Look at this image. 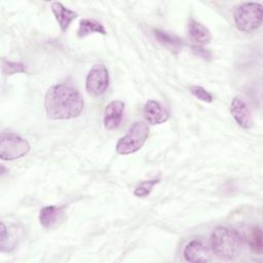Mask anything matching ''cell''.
Wrapping results in <instances>:
<instances>
[{"label":"cell","instance_id":"obj_1","mask_svg":"<svg viewBox=\"0 0 263 263\" xmlns=\"http://www.w3.org/2000/svg\"><path fill=\"white\" fill-rule=\"evenodd\" d=\"M44 107L49 119H73L81 114L84 100L76 88L66 84H55L46 91Z\"/></svg>","mask_w":263,"mask_h":263},{"label":"cell","instance_id":"obj_2","mask_svg":"<svg viewBox=\"0 0 263 263\" xmlns=\"http://www.w3.org/2000/svg\"><path fill=\"white\" fill-rule=\"evenodd\" d=\"M210 246L213 254L217 258L231 261L240 255L242 251V238L235 229L218 226L211 233Z\"/></svg>","mask_w":263,"mask_h":263},{"label":"cell","instance_id":"obj_3","mask_svg":"<svg viewBox=\"0 0 263 263\" xmlns=\"http://www.w3.org/2000/svg\"><path fill=\"white\" fill-rule=\"evenodd\" d=\"M263 6L258 2H245L233 10V21L236 28L242 32L251 33L262 25Z\"/></svg>","mask_w":263,"mask_h":263},{"label":"cell","instance_id":"obj_4","mask_svg":"<svg viewBox=\"0 0 263 263\" xmlns=\"http://www.w3.org/2000/svg\"><path fill=\"white\" fill-rule=\"evenodd\" d=\"M149 137V126L144 121L134 122L126 134L116 144V152L120 155H128L139 151Z\"/></svg>","mask_w":263,"mask_h":263},{"label":"cell","instance_id":"obj_5","mask_svg":"<svg viewBox=\"0 0 263 263\" xmlns=\"http://www.w3.org/2000/svg\"><path fill=\"white\" fill-rule=\"evenodd\" d=\"M29 142L14 133L3 132L0 136V158L15 160L24 157L30 151Z\"/></svg>","mask_w":263,"mask_h":263},{"label":"cell","instance_id":"obj_6","mask_svg":"<svg viewBox=\"0 0 263 263\" xmlns=\"http://www.w3.org/2000/svg\"><path fill=\"white\" fill-rule=\"evenodd\" d=\"M110 77L107 67L103 64H96L88 71L85 79V88L93 97L103 96L109 87Z\"/></svg>","mask_w":263,"mask_h":263},{"label":"cell","instance_id":"obj_7","mask_svg":"<svg viewBox=\"0 0 263 263\" xmlns=\"http://www.w3.org/2000/svg\"><path fill=\"white\" fill-rule=\"evenodd\" d=\"M124 102L120 100L111 101L105 108L104 116H103V124L104 127L108 130L116 129L123 118L124 113Z\"/></svg>","mask_w":263,"mask_h":263},{"label":"cell","instance_id":"obj_8","mask_svg":"<svg viewBox=\"0 0 263 263\" xmlns=\"http://www.w3.org/2000/svg\"><path fill=\"white\" fill-rule=\"evenodd\" d=\"M230 112L235 122L242 128L249 129L253 126L251 111L246 102L238 97H234L230 104Z\"/></svg>","mask_w":263,"mask_h":263},{"label":"cell","instance_id":"obj_9","mask_svg":"<svg viewBox=\"0 0 263 263\" xmlns=\"http://www.w3.org/2000/svg\"><path fill=\"white\" fill-rule=\"evenodd\" d=\"M143 115L145 120L150 124H161L170 117L167 110L155 100H148L145 103L143 107Z\"/></svg>","mask_w":263,"mask_h":263},{"label":"cell","instance_id":"obj_10","mask_svg":"<svg viewBox=\"0 0 263 263\" xmlns=\"http://www.w3.org/2000/svg\"><path fill=\"white\" fill-rule=\"evenodd\" d=\"M183 257L185 261L191 263L208 262L210 260L208 249L202 243V241L198 239H193L185 246L183 250Z\"/></svg>","mask_w":263,"mask_h":263},{"label":"cell","instance_id":"obj_11","mask_svg":"<svg viewBox=\"0 0 263 263\" xmlns=\"http://www.w3.org/2000/svg\"><path fill=\"white\" fill-rule=\"evenodd\" d=\"M153 36L159 44H161L163 47H165L172 53H178L183 48V45H184L183 40L180 37H178L177 35L172 34L167 31L154 29Z\"/></svg>","mask_w":263,"mask_h":263},{"label":"cell","instance_id":"obj_12","mask_svg":"<svg viewBox=\"0 0 263 263\" xmlns=\"http://www.w3.org/2000/svg\"><path fill=\"white\" fill-rule=\"evenodd\" d=\"M51 11L62 32H66L71 23L76 18L77 13L74 10L67 8L61 2L51 3Z\"/></svg>","mask_w":263,"mask_h":263},{"label":"cell","instance_id":"obj_13","mask_svg":"<svg viewBox=\"0 0 263 263\" xmlns=\"http://www.w3.org/2000/svg\"><path fill=\"white\" fill-rule=\"evenodd\" d=\"M188 34L190 38L198 45L206 44L212 39L211 31L201 23L191 18L188 23Z\"/></svg>","mask_w":263,"mask_h":263},{"label":"cell","instance_id":"obj_14","mask_svg":"<svg viewBox=\"0 0 263 263\" xmlns=\"http://www.w3.org/2000/svg\"><path fill=\"white\" fill-rule=\"evenodd\" d=\"M63 208L57 205H46L40 210L39 222L44 228H51L58 223L62 214Z\"/></svg>","mask_w":263,"mask_h":263},{"label":"cell","instance_id":"obj_15","mask_svg":"<svg viewBox=\"0 0 263 263\" xmlns=\"http://www.w3.org/2000/svg\"><path fill=\"white\" fill-rule=\"evenodd\" d=\"M93 33L106 35L107 31H106L104 25L97 20H93V18L80 20L78 30H77V36L79 38H83V37H86Z\"/></svg>","mask_w":263,"mask_h":263},{"label":"cell","instance_id":"obj_16","mask_svg":"<svg viewBox=\"0 0 263 263\" xmlns=\"http://www.w3.org/2000/svg\"><path fill=\"white\" fill-rule=\"evenodd\" d=\"M262 230L260 227H254L251 230L249 236V246L251 251L255 255H261L263 252V243H262Z\"/></svg>","mask_w":263,"mask_h":263},{"label":"cell","instance_id":"obj_17","mask_svg":"<svg viewBox=\"0 0 263 263\" xmlns=\"http://www.w3.org/2000/svg\"><path fill=\"white\" fill-rule=\"evenodd\" d=\"M160 181L159 178H154V179H150V180H145L140 182L136 188L134 189V194L137 197H146L148 195H150V193L153 190V187L158 184Z\"/></svg>","mask_w":263,"mask_h":263},{"label":"cell","instance_id":"obj_18","mask_svg":"<svg viewBox=\"0 0 263 263\" xmlns=\"http://www.w3.org/2000/svg\"><path fill=\"white\" fill-rule=\"evenodd\" d=\"M2 72L6 76H10L16 73H26L27 67L20 62H11L7 60L2 61Z\"/></svg>","mask_w":263,"mask_h":263},{"label":"cell","instance_id":"obj_19","mask_svg":"<svg viewBox=\"0 0 263 263\" xmlns=\"http://www.w3.org/2000/svg\"><path fill=\"white\" fill-rule=\"evenodd\" d=\"M189 90L192 93V96H194L196 99H198L201 102L212 103L214 101L213 95L200 85H192V86H190Z\"/></svg>","mask_w":263,"mask_h":263},{"label":"cell","instance_id":"obj_20","mask_svg":"<svg viewBox=\"0 0 263 263\" xmlns=\"http://www.w3.org/2000/svg\"><path fill=\"white\" fill-rule=\"evenodd\" d=\"M191 48H192V52L196 57H198L202 60H211L212 59V52L209 49L202 47L201 45H192Z\"/></svg>","mask_w":263,"mask_h":263}]
</instances>
